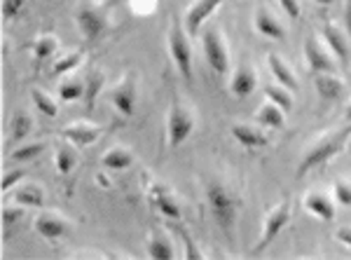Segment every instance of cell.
<instances>
[{
    "instance_id": "obj_1",
    "label": "cell",
    "mask_w": 351,
    "mask_h": 260,
    "mask_svg": "<svg viewBox=\"0 0 351 260\" xmlns=\"http://www.w3.org/2000/svg\"><path fill=\"white\" fill-rule=\"evenodd\" d=\"M349 134H351V129L349 127H342V129H337V132L328 134L326 139H321L319 143L311 145V148L304 152L302 162H300V167H298V178H302L304 174L311 172L314 167L324 165V162H328L330 157H335L337 152L344 148V143H347Z\"/></svg>"
},
{
    "instance_id": "obj_2",
    "label": "cell",
    "mask_w": 351,
    "mask_h": 260,
    "mask_svg": "<svg viewBox=\"0 0 351 260\" xmlns=\"http://www.w3.org/2000/svg\"><path fill=\"white\" fill-rule=\"evenodd\" d=\"M206 200H208V206H211V211H213V218L218 220L220 228H223L225 233H232V228H234V223H237V216H239L241 202L237 200V197L232 195L223 183H218V180L208 183Z\"/></svg>"
},
{
    "instance_id": "obj_3",
    "label": "cell",
    "mask_w": 351,
    "mask_h": 260,
    "mask_svg": "<svg viewBox=\"0 0 351 260\" xmlns=\"http://www.w3.org/2000/svg\"><path fill=\"white\" fill-rule=\"evenodd\" d=\"M195 129V117L190 115V110L185 106H180L178 101H173L171 110H169V122H167V132H169V145L178 148L183 145L188 137Z\"/></svg>"
},
{
    "instance_id": "obj_4",
    "label": "cell",
    "mask_w": 351,
    "mask_h": 260,
    "mask_svg": "<svg viewBox=\"0 0 351 260\" xmlns=\"http://www.w3.org/2000/svg\"><path fill=\"white\" fill-rule=\"evenodd\" d=\"M202 45H204V54H206V61L213 71L225 75L230 71V56H228V47H225L223 36L216 31V28H208L202 36Z\"/></svg>"
},
{
    "instance_id": "obj_5",
    "label": "cell",
    "mask_w": 351,
    "mask_h": 260,
    "mask_svg": "<svg viewBox=\"0 0 351 260\" xmlns=\"http://www.w3.org/2000/svg\"><path fill=\"white\" fill-rule=\"evenodd\" d=\"M169 49H171V56L178 66V71L183 73V78H192V49H190V43L185 38L183 28H180L178 21H173L171 26V33H169Z\"/></svg>"
},
{
    "instance_id": "obj_6",
    "label": "cell",
    "mask_w": 351,
    "mask_h": 260,
    "mask_svg": "<svg viewBox=\"0 0 351 260\" xmlns=\"http://www.w3.org/2000/svg\"><path fill=\"white\" fill-rule=\"evenodd\" d=\"M288 220H291V204H288V202H281V204H276V209H271L267 220H265L260 244L253 248V253H260L263 248H267L271 241L276 239V235H279L281 230H284L286 225H288Z\"/></svg>"
},
{
    "instance_id": "obj_7",
    "label": "cell",
    "mask_w": 351,
    "mask_h": 260,
    "mask_svg": "<svg viewBox=\"0 0 351 260\" xmlns=\"http://www.w3.org/2000/svg\"><path fill=\"white\" fill-rule=\"evenodd\" d=\"M304 59H307V66L314 75H319V73H335V61H332V56L321 47V43L316 40L314 36L304 40Z\"/></svg>"
},
{
    "instance_id": "obj_8",
    "label": "cell",
    "mask_w": 351,
    "mask_h": 260,
    "mask_svg": "<svg viewBox=\"0 0 351 260\" xmlns=\"http://www.w3.org/2000/svg\"><path fill=\"white\" fill-rule=\"evenodd\" d=\"M110 101L122 115H134V108H136V82H134V75H127L124 80L112 87L110 92Z\"/></svg>"
},
{
    "instance_id": "obj_9",
    "label": "cell",
    "mask_w": 351,
    "mask_h": 260,
    "mask_svg": "<svg viewBox=\"0 0 351 260\" xmlns=\"http://www.w3.org/2000/svg\"><path fill=\"white\" fill-rule=\"evenodd\" d=\"M77 26L87 40H96L106 31V14L96 8H82L77 12Z\"/></svg>"
},
{
    "instance_id": "obj_10",
    "label": "cell",
    "mask_w": 351,
    "mask_h": 260,
    "mask_svg": "<svg viewBox=\"0 0 351 260\" xmlns=\"http://www.w3.org/2000/svg\"><path fill=\"white\" fill-rule=\"evenodd\" d=\"M220 3H225V0H197V3L192 5L188 10V14H185V28H188L190 36L199 33L202 24L208 19V14H211Z\"/></svg>"
},
{
    "instance_id": "obj_11",
    "label": "cell",
    "mask_w": 351,
    "mask_h": 260,
    "mask_svg": "<svg viewBox=\"0 0 351 260\" xmlns=\"http://www.w3.org/2000/svg\"><path fill=\"white\" fill-rule=\"evenodd\" d=\"M150 202H152V206H157V211L164 213L167 218H173V220H178L183 213H180V206H178V202L171 197V192L167 190V185H160V183H155L150 188Z\"/></svg>"
},
{
    "instance_id": "obj_12",
    "label": "cell",
    "mask_w": 351,
    "mask_h": 260,
    "mask_svg": "<svg viewBox=\"0 0 351 260\" xmlns=\"http://www.w3.org/2000/svg\"><path fill=\"white\" fill-rule=\"evenodd\" d=\"M33 225H36V233L45 237V239H59V237H64L71 230V225L61 216H56V213H40Z\"/></svg>"
},
{
    "instance_id": "obj_13",
    "label": "cell",
    "mask_w": 351,
    "mask_h": 260,
    "mask_svg": "<svg viewBox=\"0 0 351 260\" xmlns=\"http://www.w3.org/2000/svg\"><path fill=\"white\" fill-rule=\"evenodd\" d=\"M61 137L75 145H92L94 141L101 137V129L87 122H77V124H68V127L61 129Z\"/></svg>"
},
{
    "instance_id": "obj_14",
    "label": "cell",
    "mask_w": 351,
    "mask_h": 260,
    "mask_svg": "<svg viewBox=\"0 0 351 260\" xmlns=\"http://www.w3.org/2000/svg\"><path fill=\"white\" fill-rule=\"evenodd\" d=\"M314 87L321 94V99L326 101H337L344 94V82L335 73H319V75H314Z\"/></svg>"
},
{
    "instance_id": "obj_15",
    "label": "cell",
    "mask_w": 351,
    "mask_h": 260,
    "mask_svg": "<svg viewBox=\"0 0 351 260\" xmlns=\"http://www.w3.org/2000/svg\"><path fill=\"white\" fill-rule=\"evenodd\" d=\"M256 28L265 38H274V40H284L286 38V28L281 26V21L267 8H260L256 12Z\"/></svg>"
},
{
    "instance_id": "obj_16",
    "label": "cell",
    "mask_w": 351,
    "mask_h": 260,
    "mask_svg": "<svg viewBox=\"0 0 351 260\" xmlns=\"http://www.w3.org/2000/svg\"><path fill=\"white\" fill-rule=\"evenodd\" d=\"M324 38H326L328 47H330L332 56H335L339 64H347V59H349V43H347V38H344V33L339 31L335 24H330V21H328V24L324 26Z\"/></svg>"
},
{
    "instance_id": "obj_17",
    "label": "cell",
    "mask_w": 351,
    "mask_h": 260,
    "mask_svg": "<svg viewBox=\"0 0 351 260\" xmlns=\"http://www.w3.org/2000/svg\"><path fill=\"white\" fill-rule=\"evenodd\" d=\"M267 64H269L271 75L276 78V82H279L281 87H286L288 92H298L300 82H298L295 73H293L291 69H288V66H286V61L281 59L279 54H267Z\"/></svg>"
},
{
    "instance_id": "obj_18",
    "label": "cell",
    "mask_w": 351,
    "mask_h": 260,
    "mask_svg": "<svg viewBox=\"0 0 351 260\" xmlns=\"http://www.w3.org/2000/svg\"><path fill=\"white\" fill-rule=\"evenodd\" d=\"M232 137H234L243 148H265L269 143L267 134L260 132L258 127H251V124H234L232 127Z\"/></svg>"
},
{
    "instance_id": "obj_19",
    "label": "cell",
    "mask_w": 351,
    "mask_h": 260,
    "mask_svg": "<svg viewBox=\"0 0 351 260\" xmlns=\"http://www.w3.org/2000/svg\"><path fill=\"white\" fill-rule=\"evenodd\" d=\"M304 209L314 216H319L321 220H332L335 218V206H332V200L326 195V192H309L304 197Z\"/></svg>"
},
{
    "instance_id": "obj_20",
    "label": "cell",
    "mask_w": 351,
    "mask_h": 260,
    "mask_svg": "<svg viewBox=\"0 0 351 260\" xmlns=\"http://www.w3.org/2000/svg\"><path fill=\"white\" fill-rule=\"evenodd\" d=\"M256 117L260 127H267V129H281L286 124V110L279 108L276 104H271V101L260 106Z\"/></svg>"
},
{
    "instance_id": "obj_21",
    "label": "cell",
    "mask_w": 351,
    "mask_h": 260,
    "mask_svg": "<svg viewBox=\"0 0 351 260\" xmlns=\"http://www.w3.org/2000/svg\"><path fill=\"white\" fill-rule=\"evenodd\" d=\"M148 253L155 260H171L176 258V248L164 233H152L148 241Z\"/></svg>"
},
{
    "instance_id": "obj_22",
    "label": "cell",
    "mask_w": 351,
    "mask_h": 260,
    "mask_svg": "<svg viewBox=\"0 0 351 260\" xmlns=\"http://www.w3.org/2000/svg\"><path fill=\"white\" fill-rule=\"evenodd\" d=\"M14 202L21 206H43L45 204V192L40 185L28 183V185H19V190L14 192Z\"/></svg>"
},
{
    "instance_id": "obj_23",
    "label": "cell",
    "mask_w": 351,
    "mask_h": 260,
    "mask_svg": "<svg viewBox=\"0 0 351 260\" xmlns=\"http://www.w3.org/2000/svg\"><path fill=\"white\" fill-rule=\"evenodd\" d=\"M230 89L232 94L237 96H248L256 89V75H253L251 69H239L232 75V82H230Z\"/></svg>"
},
{
    "instance_id": "obj_24",
    "label": "cell",
    "mask_w": 351,
    "mask_h": 260,
    "mask_svg": "<svg viewBox=\"0 0 351 260\" xmlns=\"http://www.w3.org/2000/svg\"><path fill=\"white\" fill-rule=\"evenodd\" d=\"M106 84V78L101 75V71H92L87 73V78H84V101H87V106L92 108L96 96H99V92L104 89Z\"/></svg>"
},
{
    "instance_id": "obj_25",
    "label": "cell",
    "mask_w": 351,
    "mask_h": 260,
    "mask_svg": "<svg viewBox=\"0 0 351 260\" xmlns=\"http://www.w3.org/2000/svg\"><path fill=\"white\" fill-rule=\"evenodd\" d=\"M265 96H267V101L276 104L279 108H284L286 113L293 108V96H291V92H288L286 87H279V84H267V87H265Z\"/></svg>"
},
{
    "instance_id": "obj_26",
    "label": "cell",
    "mask_w": 351,
    "mask_h": 260,
    "mask_svg": "<svg viewBox=\"0 0 351 260\" xmlns=\"http://www.w3.org/2000/svg\"><path fill=\"white\" fill-rule=\"evenodd\" d=\"M132 165V155H129L124 148H112L110 152H106L104 155V167L106 169H115V172H120V169H127Z\"/></svg>"
},
{
    "instance_id": "obj_27",
    "label": "cell",
    "mask_w": 351,
    "mask_h": 260,
    "mask_svg": "<svg viewBox=\"0 0 351 260\" xmlns=\"http://www.w3.org/2000/svg\"><path fill=\"white\" fill-rule=\"evenodd\" d=\"M31 99H33V104H36L38 113H43L45 117H56L59 108H56V104L52 101V96H49V94H45L43 89H33Z\"/></svg>"
},
{
    "instance_id": "obj_28",
    "label": "cell",
    "mask_w": 351,
    "mask_h": 260,
    "mask_svg": "<svg viewBox=\"0 0 351 260\" xmlns=\"http://www.w3.org/2000/svg\"><path fill=\"white\" fill-rule=\"evenodd\" d=\"M80 61H82V52H71L66 56H59L52 66V75H66V73L75 71L80 66Z\"/></svg>"
},
{
    "instance_id": "obj_29",
    "label": "cell",
    "mask_w": 351,
    "mask_h": 260,
    "mask_svg": "<svg viewBox=\"0 0 351 260\" xmlns=\"http://www.w3.org/2000/svg\"><path fill=\"white\" fill-rule=\"evenodd\" d=\"M75 167V152H73L71 145H59L56 150V169H59L61 176H68Z\"/></svg>"
},
{
    "instance_id": "obj_30",
    "label": "cell",
    "mask_w": 351,
    "mask_h": 260,
    "mask_svg": "<svg viewBox=\"0 0 351 260\" xmlns=\"http://www.w3.org/2000/svg\"><path fill=\"white\" fill-rule=\"evenodd\" d=\"M59 96H61V101H77V99H82V96H84V80H80V78L66 80L59 87Z\"/></svg>"
},
{
    "instance_id": "obj_31",
    "label": "cell",
    "mask_w": 351,
    "mask_h": 260,
    "mask_svg": "<svg viewBox=\"0 0 351 260\" xmlns=\"http://www.w3.org/2000/svg\"><path fill=\"white\" fill-rule=\"evenodd\" d=\"M56 52V38L54 36H40L33 45V54H36L38 61L43 59H49V56H54Z\"/></svg>"
},
{
    "instance_id": "obj_32",
    "label": "cell",
    "mask_w": 351,
    "mask_h": 260,
    "mask_svg": "<svg viewBox=\"0 0 351 260\" xmlns=\"http://www.w3.org/2000/svg\"><path fill=\"white\" fill-rule=\"evenodd\" d=\"M33 129V120L26 115V113H16L12 117V139L14 141H21L24 137H28Z\"/></svg>"
},
{
    "instance_id": "obj_33",
    "label": "cell",
    "mask_w": 351,
    "mask_h": 260,
    "mask_svg": "<svg viewBox=\"0 0 351 260\" xmlns=\"http://www.w3.org/2000/svg\"><path fill=\"white\" fill-rule=\"evenodd\" d=\"M45 150V143H28V145H21V148H16L12 152V160L16 162H28L33 160V157H38L40 152Z\"/></svg>"
},
{
    "instance_id": "obj_34",
    "label": "cell",
    "mask_w": 351,
    "mask_h": 260,
    "mask_svg": "<svg viewBox=\"0 0 351 260\" xmlns=\"http://www.w3.org/2000/svg\"><path fill=\"white\" fill-rule=\"evenodd\" d=\"M332 192H335L337 204L351 206V183H349V180L337 178V180H335V185H332Z\"/></svg>"
},
{
    "instance_id": "obj_35",
    "label": "cell",
    "mask_w": 351,
    "mask_h": 260,
    "mask_svg": "<svg viewBox=\"0 0 351 260\" xmlns=\"http://www.w3.org/2000/svg\"><path fill=\"white\" fill-rule=\"evenodd\" d=\"M178 235L183 237V244H185V258L188 260H197V258H202V251L195 246V239L190 237V233L185 228H178Z\"/></svg>"
},
{
    "instance_id": "obj_36",
    "label": "cell",
    "mask_w": 351,
    "mask_h": 260,
    "mask_svg": "<svg viewBox=\"0 0 351 260\" xmlns=\"http://www.w3.org/2000/svg\"><path fill=\"white\" fill-rule=\"evenodd\" d=\"M24 216V206H5L3 209V225L5 228H10V225H16Z\"/></svg>"
},
{
    "instance_id": "obj_37",
    "label": "cell",
    "mask_w": 351,
    "mask_h": 260,
    "mask_svg": "<svg viewBox=\"0 0 351 260\" xmlns=\"http://www.w3.org/2000/svg\"><path fill=\"white\" fill-rule=\"evenodd\" d=\"M26 176V172L24 169H14V172H8L3 176V183H0V188H3V192H8V190H12V185L16 188L19 185V180Z\"/></svg>"
},
{
    "instance_id": "obj_38",
    "label": "cell",
    "mask_w": 351,
    "mask_h": 260,
    "mask_svg": "<svg viewBox=\"0 0 351 260\" xmlns=\"http://www.w3.org/2000/svg\"><path fill=\"white\" fill-rule=\"evenodd\" d=\"M26 0H3V19H14L21 12Z\"/></svg>"
},
{
    "instance_id": "obj_39",
    "label": "cell",
    "mask_w": 351,
    "mask_h": 260,
    "mask_svg": "<svg viewBox=\"0 0 351 260\" xmlns=\"http://www.w3.org/2000/svg\"><path fill=\"white\" fill-rule=\"evenodd\" d=\"M281 8L286 10L288 16H293V19H300V14H302V8H300V0H279Z\"/></svg>"
},
{
    "instance_id": "obj_40",
    "label": "cell",
    "mask_w": 351,
    "mask_h": 260,
    "mask_svg": "<svg viewBox=\"0 0 351 260\" xmlns=\"http://www.w3.org/2000/svg\"><path fill=\"white\" fill-rule=\"evenodd\" d=\"M337 239L342 241V244L351 246V225H342V228L337 230Z\"/></svg>"
},
{
    "instance_id": "obj_41",
    "label": "cell",
    "mask_w": 351,
    "mask_h": 260,
    "mask_svg": "<svg viewBox=\"0 0 351 260\" xmlns=\"http://www.w3.org/2000/svg\"><path fill=\"white\" fill-rule=\"evenodd\" d=\"M344 26H347V33L351 36V0H347V5H344Z\"/></svg>"
},
{
    "instance_id": "obj_42",
    "label": "cell",
    "mask_w": 351,
    "mask_h": 260,
    "mask_svg": "<svg viewBox=\"0 0 351 260\" xmlns=\"http://www.w3.org/2000/svg\"><path fill=\"white\" fill-rule=\"evenodd\" d=\"M316 3H319V5H332L335 0H316Z\"/></svg>"
},
{
    "instance_id": "obj_43",
    "label": "cell",
    "mask_w": 351,
    "mask_h": 260,
    "mask_svg": "<svg viewBox=\"0 0 351 260\" xmlns=\"http://www.w3.org/2000/svg\"><path fill=\"white\" fill-rule=\"evenodd\" d=\"M347 120H351V104L347 106Z\"/></svg>"
}]
</instances>
